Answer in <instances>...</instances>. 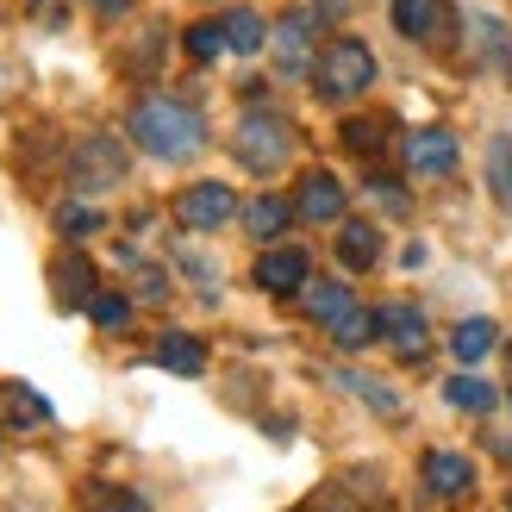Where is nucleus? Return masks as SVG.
<instances>
[{
    "label": "nucleus",
    "instance_id": "obj_1",
    "mask_svg": "<svg viewBox=\"0 0 512 512\" xmlns=\"http://www.w3.org/2000/svg\"><path fill=\"white\" fill-rule=\"evenodd\" d=\"M132 144L150 150L157 163H188L207 150V119L182 94H144L132 107Z\"/></svg>",
    "mask_w": 512,
    "mask_h": 512
},
{
    "label": "nucleus",
    "instance_id": "obj_2",
    "mask_svg": "<svg viewBox=\"0 0 512 512\" xmlns=\"http://www.w3.org/2000/svg\"><path fill=\"white\" fill-rule=\"evenodd\" d=\"M369 82H375V50L363 44V38H331V44H319V57H313V88H319V100H356V94H369Z\"/></svg>",
    "mask_w": 512,
    "mask_h": 512
},
{
    "label": "nucleus",
    "instance_id": "obj_3",
    "mask_svg": "<svg viewBox=\"0 0 512 512\" xmlns=\"http://www.w3.org/2000/svg\"><path fill=\"white\" fill-rule=\"evenodd\" d=\"M232 157L250 169V175H281L294 157V125L269 113V107H256L238 119V132H232Z\"/></svg>",
    "mask_w": 512,
    "mask_h": 512
},
{
    "label": "nucleus",
    "instance_id": "obj_4",
    "mask_svg": "<svg viewBox=\"0 0 512 512\" xmlns=\"http://www.w3.org/2000/svg\"><path fill=\"white\" fill-rule=\"evenodd\" d=\"M69 182L82 188V194L119 188V182H125V150H119V138L94 132V138H82V144H75V150H69Z\"/></svg>",
    "mask_w": 512,
    "mask_h": 512
},
{
    "label": "nucleus",
    "instance_id": "obj_5",
    "mask_svg": "<svg viewBox=\"0 0 512 512\" xmlns=\"http://www.w3.org/2000/svg\"><path fill=\"white\" fill-rule=\"evenodd\" d=\"M375 319H381V338H388V350L400 356V363H425L431 356V319L413 300H381Z\"/></svg>",
    "mask_w": 512,
    "mask_h": 512
},
{
    "label": "nucleus",
    "instance_id": "obj_6",
    "mask_svg": "<svg viewBox=\"0 0 512 512\" xmlns=\"http://www.w3.org/2000/svg\"><path fill=\"white\" fill-rule=\"evenodd\" d=\"M244 207H238V194L225 188V182H194L175 194V219L188 225V232H219V225H232Z\"/></svg>",
    "mask_w": 512,
    "mask_h": 512
},
{
    "label": "nucleus",
    "instance_id": "obj_7",
    "mask_svg": "<svg viewBox=\"0 0 512 512\" xmlns=\"http://www.w3.org/2000/svg\"><path fill=\"white\" fill-rule=\"evenodd\" d=\"M319 19L313 13H281V25L269 32V50H275V69L281 75H313V57H319Z\"/></svg>",
    "mask_w": 512,
    "mask_h": 512
},
{
    "label": "nucleus",
    "instance_id": "obj_8",
    "mask_svg": "<svg viewBox=\"0 0 512 512\" xmlns=\"http://www.w3.org/2000/svg\"><path fill=\"white\" fill-rule=\"evenodd\" d=\"M394 32L413 44H450L456 38V7L450 0H394Z\"/></svg>",
    "mask_w": 512,
    "mask_h": 512
},
{
    "label": "nucleus",
    "instance_id": "obj_9",
    "mask_svg": "<svg viewBox=\"0 0 512 512\" xmlns=\"http://www.w3.org/2000/svg\"><path fill=\"white\" fill-rule=\"evenodd\" d=\"M256 288H263L269 300H294L306 281H313V269H306V250H294V244H275V250H263L256 256Z\"/></svg>",
    "mask_w": 512,
    "mask_h": 512
},
{
    "label": "nucleus",
    "instance_id": "obj_10",
    "mask_svg": "<svg viewBox=\"0 0 512 512\" xmlns=\"http://www.w3.org/2000/svg\"><path fill=\"white\" fill-rule=\"evenodd\" d=\"M419 488H425L431 500H469V488H475V463H469L463 450H425Z\"/></svg>",
    "mask_w": 512,
    "mask_h": 512
},
{
    "label": "nucleus",
    "instance_id": "obj_11",
    "mask_svg": "<svg viewBox=\"0 0 512 512\" xmlns=\"http://www.w3.org/2000/svg\"><path fill=\"white\" fill-rule=\"evenodd\" d=\"M406 169L419 175V182H444V175L456 169V138L444 132V125H425V132H406Z\"/></svg>",
    "mask_w": 512,
    "mask_h": 512
},
{
    "label": "nucleus",
    "instance_id": "obj_12",
    "mask_svg": "<svg viewBox=\"0 0 512 512\" xmlns=\"http://www.w3.org/2000/svg\"><path fill=\"white\" fill-rule=\"evenodd\" d=\"M294 213L313 225H344V182L331 169H306L294 188Z\"/></svg>",
    "mask_w": 512,
    "mask_h": 512
},
{
    "label": "nucleus",
    "instance_id": "obj_13",
    "mask_svg": "<svg viewBox=\"0 0 512 512\" xmlns=\"http://www.w3.org/2000/svg\"><path fill=\"white\" fill-rule=\"evenodd\" d=\"M50 294H57L63 306H82L88 313V300H94V263L82 250H63L57 263H50Z\"/></svg>",
    "mask_w": 512,
    "mask_h": 512
},
{
    "label": "nucleus",
    "instance_id": "obj_14",
    "mask_svg": "<svg viewBox=\"0 0 512 512\" xmlns=\"http://www.w3.org/2000/svg\"><path fill=\"white\" fill-rule=\"evenodd\" d=\"M150 363L169 369V375H207V344H200L194 331H163V338L150 344Z\"/></svg>",
    "mask_w": 512,
    "mask_h": 512
},
{
    "label": "nucleus",
    "instance_id": "obj_15",
    "mask_svg": "<svg viewBox=\"0 0 512 512\" xmlns=\"http://www.w3.org/2000/svg\"><path fill=\"white\" fill-rule=\"evenodd\" d=\"M0 425L7 431H32V425H50V400L25 381H0Z\"/></svg>",
    "mask_w": 512,
    "mask_h": 512
},
{
    "label": "nucleus",
    "instance_id": "obj_16",
    "mask_svg": "<svg viewBox=\"0 0 512 512\" xmlns=\"http://www.w3.org/2000/svg\"><path fill=\"white\" fill-rule=\"evenodd\" d=\"M238 219H244V232H250V238H263V244H269V238L288 232L300 213H294V200H281V194H256V200H244V213H238Z\"/></svg>",
    "mask_w": 512,
    "mask_h": 512
},
{
    "label": "nucleus",
    "instance_id": "obj_17",
    "mask_svg": "<svg viewBox=\"0 0 512 512\" xmlns=\"http://www.w3.org/2000/svg\"><path fill=\"white\" fill-rule=\"evenodd\" d=\"M463 38H469V50H475V63L506 69V57H512V38H506V25H500L494 13H469V19H463Z\"/></svg>",
    "mask_w": 512,
    "mask_h": 512
},
{
    "label": "nucleus",
    "instance_id": "obj_18",
    "mask_svg": "<svg viewBox=\"0 0 512 512\" xmlns=\"http://www.w3.org/2000/svg\"><path fill=\"white\" fill-rule=\"evenodd\" d=\"M338 263H344V269H375V263H381V232H375V219H344V225H338Z\"/></svg>",
    "mask_w": 512,
    "mask_h": 512
},
{
    "label": "nucleus",
    "instance_id": "obj_19",
    "mask_svg": "<svg viewBox=\"0 0 512 512\" xmlns=\"http://www.w3.org/2000/svg\"><path fill=\"white\" fill-rule=\"evenodd\" d=\"M300 306H306V319H319V325H338L350 306H356V294L344 288V281H331V275H319V281H306L300 288Z\"/></svg>",
    "mask_w": 512,
    "mask_h": 512
},
{
    "label": "nucleus",
    "instance_id": "obj_20",
    "mask_svg": "<svg viewBox=\"0 0 512 512\" xmlns=\"http://www.w3.org/2000/svg\"><path fill=\"white\" fill-rule=\"evenodd\" d=\"M444 400L456 406V413H475V419H488L494 406H500V394H494V381H481L475 369H463V375H450V381H444Z\"/></svg>",
    "mask_w": 512,
    "mask_h": 512
},
{
    "label": "nucleus",
    "instance_id": "obj_21",
    "mask_svg": "<svg viewBox=\"0 0 512 512\" xmlns=\"http://www.w3.org/2000/svg\"><path fill=\"white\" fill-rule=\"evenodd\" d=\"M331 381H338L344 394H356V400H363L369 413H381V419H400V413H406V406H400V394L388 388V381H375V375H356V369H338V375H331Z\"/></svg>",
    "mask_w": 512,
    "mask_h": 512
},
{
    "label": "nucleus",
    "instance_id": "obj_22",
    "mask_svg": "<svg viewBox=\"0 0 512 512\" xmlns=\"http://www.w3.org/2000/svg\"><path fill=\"white\" fill-rule=\"evenodd\" d=\"M494 344H500L494 319H463V325L450 331V356H456V363H463V369H475L481 356H494Z\"/></svg>",
    "mask_w": 512,
    "mask_h": 512
},
{
    "label": "nucleus",
    "instance_id": "obj_23",
    "mask_svg": "<svg viewBox=\"0 0 512 512\" xmlns=\"http://www.w3.org/2000/svg\"><path fill=\"white\" fill-rule=\"evenodd\" d=\"M325 331H331V344H338V350H369V344L381 338V319H375L369 300H356L350 313H344L338 325H325Z\"/></svg>",
    "mask_w": 512,
    "mask_h": 512
},
{
    "label": "nucleus",
    "instance_id": "obj_24",
    "mask_svg": "<svg viewBox=\"0 0 512 512\" xmlns=\"http://www.w3.org/2000/svg\"><path fill=\"white\" fill-rule=\"evenodd\" d=\"M388 132H394V119H381V113H369V119H344V125H338V144L350 150V157H363V163H369L375 150L388 144Z\"/></svg>",
    "mask_w": 512,
    "mask_h": 512
},
{
    "label": "nucleus",
    "instance_id": "obj_25",
    "mask_svg": "<svg viewBox=\"0 0 512 512\" xmlns=\"http://www.w3.org/2000/svg\"><path fill=\"white\" fill-rule=\"evenodd\" d=\"M125 256V275H132V300H144V306H169V275L157 269V263H144L138 250H119Z\"/></svg>",
    "mask_w": 512,
    "mask_h": 512
},
{
    "label": "nucleus",
    "instance_id": "obj_26",
    "mask_svg": "<svg viewBox=\"0 0 512 512\" xmlns=\"http://www.w3.org/2000/svg\"><path fill=\"white\" fill-rule=\"evenodd\" d=\"M219 25H225V44H232V57H256V50H263V38H269V32H263V19H256L250 7L225 13Z\"/></svg>",
    "mask_w": 512,
    "mask_h": 512
},
{
    "label": "nucleus",
    "instance_id": "obj_27",
    "mask_svg": "<svg viewBox=\"0 0 512 512\" xmlns=\"http://www.w3.org/2000/svg\"><path fill=\"white\" fill-rule=\"evenodd\" d=\"M88 319H94L100 331H125V325H132V294H119V288H94Z\"/></svg>",
    "mask_w": 512,
    "mask_h": 512
},
{
    "label": "nucleus",
    "instance_id": "obj_28",
    "mask_svg": "<svg viewBox=\"0 0 512 512\" xmlns=\"http://www.w3.org/2000/svg\"><path fill=\"white\" fill-rule=\"evenodd\" d=\"M82 506H88V512H150L144 494H132V488H107V481H88V488H82Z\"/></svg>",
    "mask_w": 512,
    "mask_h": 512
},
{
    "label": "nucleus",
    "instance_id": "obj_29",
    "mask_svg": "<svg viewBox=\"0 0 512 512\" xmlns=\"http://www.w3.org/2000/svg\"><path fill=\"white\" fill-rule=\"evenodd\" d=\"M182 50H188L194 63H213V57H225L232 44H225V25H219V19H200V25H188V32H182Z\"/></svg>",
    "mask_w": 512,
    "mask_h": 512
},
{
    "label": "nucleus",
    "instance_id": "obj_30",
    "mask_svg": "<svg viewBox=\"0 0 512 512\" xmlns=\"http://www.w3.org/2000/svg\"><path fill=\"white\" fill-rule=\"evenodd\" d=\"M363 194H369L388 219H406V213H413V194H406V182H394V175H369Z\"/></svg>",
    "mask_w": 512,
    "mask_h": 512
},
{
    "label": "nucleus",
    "instance_id": "obj_31",
    "mask_svg": "<svg viewBox=\"0 0 512 512\" xmlns=\"http://www.w3.org/2000/svg\"><path fill=\"white\" fill-rule=\"evenodd\" d=\"M488 188H494L500 207H512V138L488 144Z\"/></svg>",
    "mask_w": 512,
    "mask_h": 512
},
{
    "label": "nucleus",
    "instance_id": "obj_32",
    "mask_svg": "<svg viewBox=\"0 0 512 512\" xmlns=\"http://www.w3.org/2000/svg\"><path fill=\"white\" fill-rule=\"evenodd\" d=\"M100 225H107V219H100V207H75V200H69V207H57V232L63 238H88V232H100Z\"/></svg>",
    "mask_w": 512,
    "mask_h": 512
},
{
    "label": "nucleus",
    "instance_id": "obj_33",
    "mask_svg": "<svg viewBox=\"0 0 512 512\" xmlns=\"http://www.w3.org/2000/svg\"><path fill=\"white\" fill-rule=\"evenodd\" d=\"M32 19L44 25V32H57V25L69 19V0H32Z\"/></svg>",
    "mask_w": 512,
    "mask_h": 512
},
{
    "label": "nucleus",
    "instance_id": "obj_34",
    "mask_svg": "<svg viewBox=\"0 0 512 512\" xmlns=\"http://www.w3.org/2000/svg\"><path fill=\"white\" fill-rule=\"evenodd\" d=\"M306 13H313L319 25H338V19L350 13V0H313V7H306Z\"/></svg>",
    "mask_w": 512,
    "mask_h": 512
},
{
    "label": "nucleus",
    "instance_id": "obj_35",
    "mask_svg": "<svg viewBox=\"0 0 512 512\" xmlns=\"http://www.w3.org/2000/svg\"><path fill=\"white\" fill-rule=\"evenodd\" d=\"M125 7H132V0H94V13H100V19H119Z\"/></svg>",
    "mask_w": 512,
    "mask_h": 512
}]
</instances>
